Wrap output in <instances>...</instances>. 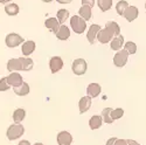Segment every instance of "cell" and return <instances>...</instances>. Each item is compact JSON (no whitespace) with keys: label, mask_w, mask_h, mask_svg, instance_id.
I'll return each mask as SVG.
<instances>
[{"label":"cell","mask_w":146,"mask_h":145,"mask_svg":"<svg viewBox=\"0 0 146 145\" xmlns=\"http://www.w3.org/2000/svg\"><path fill=\"white\" fill-rule=\"evenodd\" d=\"M44 26L49 29L50 32H53L54 34H56L57 33V31L60 29V23H58V21H57V19L56 18H49V19H47L46 21H44Z\"/></svg>","instance_id":"5bb4252c"},{"label":"cell","mask_w":146,"mask_h":145,"mask_svg":"<svg viewBox=\"0 0 146 145\" xmlns=\"http://www.w3.org/2000/svg\"><path fill=\"white\" fill-rule=\"evenodd\" d=\"M111 111H112L111 108H105V109H103V110H102V116H101V117H102V119H103V122H105V123H108V124L113 123V120L111 119V116H110Z\"/></svg>","instance_id":"cb8c5ba5"},{"label":"cell","mask_w":146,"mask_h":145,"mask_svg":"<svg viewBox=\"0 0 146 145\" xmlns=\"http://www.w3.org/2000/svg\"><path fill=\"white\" fill-rule=\"evenodd\" d=\"M123 45H124V36L123 35H118V36H116V38H113L111 40L110 47H111L112 51H120L121 47H123Z\"/></svg>","instance_id":"2e32d148"},{"label":"cell","mask_w":146,"mask_h":145,"mask_svg":"<svg viewBox=\"0 0 146 145\" xmlns=\"http://www.w3.org/2000/svg\"><path fill=\"white\" fill-rule=\"evenodd\" d=\"M102 123H103L102 117L98 116V115H95V116H92V117L90 118V120H89V126H90L91 130H97V129L101 128Z\"/></svg>","instance_id":"d6986e66"},{"label":"cell","mask_w":146,"mask_h":145,"mask_svg":"<svg viewBox=\"0 0 146 145\" xmlns=\"http://www.w3.org/2000/svg\"><path fill=\"white\" fill-rule=\"evenodd\" d=\"M127 145H140L139 143H137L136 140H132V139H127Z\"/></svg>","instance_id":"836d02e7"},{"label":"cell","mask_w":146,"mask_h":145,"mask_svg":"<svg viewBox=\"0 0 146 145\" xmlns=\"http://www.w3.org/2000/svg\"><path fill=\"white\" fill-rule=\"evenodd\" d=\"M123 115H124V110H123V109H121V108L115 109V110H112V111H111V114H110V116H111V119H112V120L120 118V117L123 116Z\"/></svg>","instance_id":"f1b7e54d"},{"label":"cell","mask_w":146,"mask_h":145,"mask_svg":"<svg viewBox=\"0 0 146 145\" xmlns=\"http://www.w3.org/2000/svg\"><path fill=\"white\" fill-rule=\"evenodd\" d=\"M124 49L129 53V55L130 54H135L136 52H137V46H136V43L135 42H131V41H129V42H126L125 45H124Z\"/></svg>","instance_id":"83f0119b"},{"label":"cell","mask_w":146,"mask_h":145,"mask_svg":"<svg viewBox=\"0 0 146 145\" xmlns=\"http://www.w3.org/2000/svg\"><path fill=\"white\" fill-rule=\"evenodd\" d=\"M97 4H98V7L101 8V11L106 12L111 8L112 0H97Z\"/></svg>","instance_id":"4316f807"},{"label":"cell","mask_w":146,"mask_h":145,"mask_svg":"<svg viewBox=\"0 0 146 145\" xmlns=\"http://www.w3.org/2000/svg\"><path fill=\"white\" fill-rule=\"evenodd\" d=\"M78 14H80V17H81L84 21L90 20V18H91V7L83 5V6L80 8V11H78Z\"/></svg>","instance_id":"ffe728a7"},{"label":"cell","mask_w":146,"mask_h":145,"mask_svg":"<svg viewBox=\"0 0 146 145\" xmlns=\"http://www.w3.org/2000/svg\"><path fill=\"white\" fill-rule=\"evenodd\" d=\"M5 42H6L7 47L13 48V47H17L20 43H22L23 42V38H22V36H20L19 34H17V33H9L6 36Z\"/></svg>","instance_id":"8992f818"},{"label":"cell","mask_w":146,"mask_h":145,"mask_svg":"<svg viewBox=\"0 0 146 145\" xmlns=\"http://www.w3.org/2000/svg\"><path fill=\"white\" fill-rule=\"evenodd\" d=\"M70 26L72 28V31H74L76 34H83L84 31L87 29V23L86 21H84L81 17L78 15H74L71 17L70 19Z\"/></svg>","instance_id":"277c9868"},{"label":"cell","mask_w":146,"mask_h":145,"mask_svg":"<svg viewBox=\"0 0 146 145\" xmlns=\"http://www.w3.org/2000/svg\"><path fill=\"white\" fill-rule=\"evenodd\" d=\"M82 5H86V6H89V7H94L95 0H82Z\"/></svg>","instance_id":"4dcf8cb0"},{"label":"cell","mask_w":146,"mask_h":145,"mask_svg":"<svg viewBox=\"0 0 146 145\" xmlns=\"http://www.w3.org/2000/svg\"><path fill=\"white\" fill-rule=\"evenodd\" d=\"M21 51H22L23 55L28 56L29 54H32L35 51V42L34 41H26V42H23Z\"/></svg>","instance_id":"e0dca14e"},{"label":"cell","mask_w":146,"mask_h":145,"mask_svg":"<svg viewBox=\"0 0 146 145\" xmlns=\"http://www.w3.org/2000/svg\"><path fill=\"white\" fill-rule=\"evenodd\" d=\"M87 61L84 59H76L71 66V70L75 75H83L87 71Z\"/></svg>","instance_id":"5b68a950"},{"label":"cell","mask_w":146,"mask_h":145,"mask_svg":"<svg viewBox=\"0 0 146 145\" xmlns=\"http://www.w3.org/2000/svg\"><path fill=\"white\" fill-rule=\"evenodd\" d=\"M9 84L7 83V80L6 77H3L1 80H0V91H6L9 89Z\"/></svg>","instance_id":"f546056e"},{"label":"cell","mask_w":146,"mask_h":145,"mask_svg":"<svg viewBox=\"0 0 146 145\" xmlns=\"http://www.w3.org/2000/svg\"><path fill=\"white\" fill-rule=\"evenodd\" d=\"M101 29H102L101 26L97 25V23H92V25L90 26V28H89V31H88V34H87V39H88V41H89L91 45L95 43V41H96V39H97V35H98V33H100Z\"/></svg>","instance_id":"9c48e42d"},{"label":"cell","mask_w":146,"mask_h":145,"mask_svg":"<svg viewBox=\"0 0 146 145\" xmlns=\"http://www.w3.org/2000/svg\"><path fill=\"white\" fill-rule=\"evenodd\" d=\"M127 7H129L127 1H125V0H121V1H118V4L116 5V11H117V13L119 15H124V13H125V11L127 9Z\"/></svg>","instance_id":"484cf974"},{"label":"cell","mask_w":146,"mask_h":145,"mask_svg":"<svg viewBox=\"0 0 146 145\" xmlns=\"http://www.w3.org/2000/svg\"><path fill=\"white\" fill-rule=\"evenodd\" d=\"M14 92L18 95V96H26L29 94V86L26 83V82H23L20 87H17V88H13Z\"/></svg>","instance_id":"44dd1931"},{"label":"cell","mask_w":146,"mask_h":145,"mask_svg":"<svg viewBox=\"0 0 146 145\" xmlns=\"http://www.w3.org/2000/svg\"><path fill=\"white\" fill-rule=\"evenodd\" d=\"M34 145H43V144H42V143H35Z\"/></svg>","instance_id":"f35d334b"},{"label":"cell","mask_w":146,"mask_h":145,"mask_svg":"<svg viewBox=\"0 0 146 145\" xmlns=\"http://www.w3.org/2000/svg\"><path fill=\"white\" fill-rule=\"evenodd\" d=\"M49 68H50V71L53 72V74L60 71L61 69L63 68V61H62V59H61L60 56H53L50 59V61H49Z\"/></svg>","instance_id":"30bf717a"},{"label":"cell","mask_w":146,"mask_h":145,"mask_svg":"<svg viewBox=\"0 0 146 145\" xmlns=\"http://www.w3.org/2000/svg\"><path fill=\"white\" fill-rule=\"evenodd\" d=\"M91 106V98L89 96H84L82 97L78 102V108H80V114H84L87 112Z\"/></svg>","instance_id":"4fadbf2b"},{"label":"cell","mask_w":146,"mask_h":145,"mask_svg":"<svg viewBox=\"0 0 146 145\" xmlns=\"http://www.w3.org/2000/svg\"><path fill=\"white\" fill-rule=\"evenodd\" d=\"M56 17H57L56 19H57L58 23H60V25H62V23L66 22V20L69 17V11L68 9H60V11H57Z\"/></svg>","instance_id":"603a6c76"},{"label":"cell","mask_w":146,"mask_h":145,"mask_svg":"<svg viewBox=\"0 0 146 145\" xmlns=\"http://www.w3.org/2000/svg\"><path fill=\"white\" fill-rule=\"evenodd\" d=\"M101 91H102V89H101V86L98 83H90L87 88V92H88V96L90 98L97 97V96L101 94Z\"/></svg>","instance_id":"7c38bea8"},{"label":"cell","mask_w":146,"mask_h":145,"mask_svg":"<svg viewBox=\"0 0 146 145\" xmlns=\"http://www.w3.org/2000/svg\"><path fill=\"white\" fill-rule=\"evenodd\" d=\"M26 117V111L23 109H17L13 112V120L15 122V124H20Z\"/></svg>","instance_id":"7402d4cb"},{"label":"cell","mask_w":146,"mask_h":145,"mask_svg":"<svg viewBox=\"0 0 146 145\" xmlns=\"http://www.w3.org/2000/svg\"><path fill=\"white\" fill-rule=\"evenodd\" d=\"M116 137H112V138H110L108 142H106V145H115V142H116Z\"/></svg>","instance_id":"d6a6232c"},{"label":"cell","mask_w":146,"mask_h":145,"mask_svg":"<svg viewBox=\"0 0 146 145\" xmlns=\"http://www.w3.org/2000/svg\"><path fill=\"white\" fill-rule=\"evenodd\" d=\"M6 80H7V83L9 84V86L13 87V88L20 87L21 84L23 83L22 76L19 74V72H11V74L6 77Z\"/></svg>","instance_id":"ba28073f"},{"label":"cell","mask_w":146,"mask_h":145,"mask_svg":"<svg viewBox=\"0 0 146 145\" xmlns=\"http://www.w3.org/2000/svg\"><path fill=\"white\" fill-rule=\"evenodd\" d=\"M127 57H129V53L125 49L118 51L117 54L113 57V63L117 67H124L127 62Z\"/></svg>","instance_id":"52a82bcc"},{"label":"cell","mask_w":146,"mask_h":145,"mask_svg":"<svg viewBox=\"0 0 146 145\" xmlns=\"http://www.w3.org/2000/svg\"><path fill=\"white\" fill-rule=\"evenodd\" d=\"M124 17L127 21H133V20H136L137 17H138V8L136 6H129L127 9L125 11V13H124Z\"/></svg>","instance_id":"9a60e30c"},{"label":"cell","mask_w":146,"mask_h":145,"mask_svg":"<svg viewBox=\"0 0 146 145\" xmlns=\"http://www.w3.org/2000/svg\"><path fill=\"white\" fill-rule=\"evenodd\" d=\"M33 60L29 57H19V59H11L7 62V69L8 71H28L33 68Z\"/></svg>","instance_id":"7a4b0ae2"},{"label":"cell","mask_w":146,"mask_h":145,"mask_svg":"<svg viewBox=\"0 0 146 145\" xmlns=\"http://www.w3.org/2000/svg\"><path fill=\"white\" fill-rule=\"evenodd\" d=\"M72 143V136L68 131H61L57 135V144L58 145H70Z\"/></svg>","instance_id":"8fae6325"},{"label":"cell","mask_w":146,"mask_h":145,"mask_svg":"<svg viewBox=\"0 0 146 145\" xmlns=\"http://www.w3.org/2000/svg\"><path fill=\"white\" fill-rule=\"evenodd\" d=\"M23 132H25V128L21 124H12L6 131V136L9 140H15L23 135Z\"/></svg>","instance_id":"3957f363"},{"label":"cell","mask_w":146,"mask_h":145,"mask_svg":"<svg viewBox=\"0 0 146 145\" xmlns=\"http://www.w3.org/2000/svg\"><path fill=\"white\" fill-rule=\"evenodd\" d=\"M145 8H146V4H145Z\"/></svg>","instance_id":"ab89813d"},{"label":"cell","mask_w":146,"mask_h":145,"mask_svg":"<svg viewBox=\"0 0 146 145\" xmlns=\"http://www.w3.org/2000/svg\"><path fill=\"white\" fill-rule=\"evenodd\" d=\"M115 145H127V140L126 139H116Z\"/></svg>","instance_id":"1f68e13d"},{"label":"cell","mask_w":146,"mask_h":145,"mask_svg":"<svg viewBox=\"0 0 146 145\" xmlns=\"http://www.w3.org/2000/svg\"><path fill=\"white\" fill-rule=\"evenodd\" d=\"M42 1H44V3H50V1H53V0H42Z\"/></svg>","instance_id":"74e56055"},{"label":"cell","mask_w":146,"mask_h":145,"mask_svg":"<svg viewBox=\"0 0 146 145\" xmlns=\"http://www.w3.org/2000/svg\"><path fill=\"white\" fill-rule=\"evenodd\" d=\"M8 1H11V0H0V4H6Z\"/></svg>","instance_id":"8d00e7d4"},{"label":"cell","mask_w":146,"mask_h":145,"mask_svg":"<svg viewBox=\"0 0 146 145\" xmlns=\"http://www.w3.org/2000/svg\"><path fill=\"white\" fill-rule=\"evenodd\" d=\"M18 145H31V143H29L28 140H25V139H23V140H20Z\"/></svg>","instance_id":"d590c367"},{"label":"cell","mask_w":146,"mask_h":145,"mask_svg":"<svg viewBox=\"0 0 146 145\" xmlns=\"http://www.w3.org/2000/svg\"><path fill=\"white\" fill-rule=\"evenodd\" d=\"M57 3H60V4H70L72 0H56Z\"/></svg>","instance_id":"e575fe53"},{"label":"cell","mask_w":146,"mask_h":145,"mask_svg":"<svg viewBox=\"0 0 146 145\" xmlns=\"http://www.w3.org/2000/svg\"><path fill=\"white\" fill-rule=\"evenodd\" d=\"M55 35H56V38L58 40H67L69 38V35H70V31H69V28L67 26L61 25L60 26V29L57 31V33Z\"/></svg>","instance_id":"ac0fdd59"},{"label":"cell","mask_w":146,"mask_h":145,"mask_svg":"<svg viewBox=\"0 0 146 145\" xmlns=\"http://www.w3.org/2000/svg\"><path fill=\"white\" fill-rule=\"evenodd\" d=\"M118 35H120L119 25L115 21H108L105 27L100 31L98 35H97V39H98L101 43H108Z\"/></svg>","instance_id":"6da1fadb"},{"label":"cell","mask_w":146,"mask_h":145,"mask_svg":"<svg viewBox=\"0 0 146 145\" xmlns=\"http://www.w3.org/2000/svg\"><path fill=\"white\" fill-rule=\"evenodd\" d=\"M5 12L8 15H17L19 13V6L17 4H7L5 6Z\"/></svg>","instance_id":"d4e9b609"}]
</instances>
